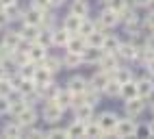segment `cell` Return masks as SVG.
Here are the masks:
<instances>
[{
    "label": "cell",
    "mask_w": 154,
    "mask_h": 139,
    "mask_svg": "<svg viewBox=\"0 0 154 139\" xmlns=\"http://www.w3.org/2000/svg\"><path fill=\"white\" fill-rule=\"evenodd\" d=\"M115 137H135L137 135V126L132 120H117L115 128H113Z\"/></svg>",
    "instance_id": "obj_1"
},
{
    "label": "cell",
    "mask_w": 154,
    "mask_h": 139,
    "mask_svg": "<svg viewBox=\"0 0 154 139\" xmlns=\"http://www.w3.org/2000/svg\"><path fill=\"white\" fill-rule=\"evenodd\" d=\"M61 117H63V109H61L57 102L48 100V104L44 107V120H46L48 124H57Z\"/></svg>",
    "instance_id": "obj_2"
},
{
    "label": "cell",
    "mask_w": 154,
    "mask_h": 139,
    "mask_svg": "<svg viewBox=\"0 0 154 139\" xmlns=\"http://www.w3.org/2000/svg\"><path fill=\"white\" fill-rule=\"evenodd\" d=\"M98 65L102 67V72H106V74H113V72H115V70L119 67L115 52H102L100 61H98Z\"/></svg>",
    "instance_id": "obj_3"
},
{
    "label": "cell",
    "mask_w": 154,
    "mask_h": 139,
    "mask_svg": "<svg viewBox=\"0 0 154 139\" xmlns=\"http://www.w3.org/2000/svg\"><path fill=\"white\" fill-rule=\"evenodd\" d=\"M15 122H17L20 126H22V128H26V126H33V124L37 122V111H35V109L28 104L22 113H17V115H15Z\"/></svg>",
    "instance_id": "obj_4"
},
{
    "label": "cell",
    "mask_w": 154,
    "mask_h": 139,
    "mask_svg": "<svg viewBox=\"0 0 154 139\" xmlns=\"http://www.w3.org/2000/svg\"><path fill=\"white\" fill-rule=\"evenodd\" d=\"M65 48H67L69 52H78V54H83V52H85V48H87V39H85L83 35L74 33V35H69Z\"/></svg>",
    "instance_id": "obj_5"
},
{
    "label": "cell",
    "mask_w": 154,
    "mask_h": 139,
    "mask_svg": "<svg viewBox=\"0 0 154 139\" xmlns=\"http://www.w3.org/2000/svg\"><path fill=\"white\" fill-rule=\"evenodd\" d=\"M143 109H146V102H143V98H139V96L126 100V113H128V117H137V115H141Z\"/></svg>",
    "instance_id": "obj_6"
},
{
    "label": "cell",
    "mask_w": 154,
    "mask_h": 139,
    "mask_svg": "<svg viewBox=\"0 0 154 139\" xmlns=\"http://www.w3.org/2000/svg\"><path fill=\"white\" fill-rule=\"evenodd\" d=\"M33 81L37 87H42V85H48V83H52V72H50L48 67H44L42 63H39L35 67V74H33Z\"/></svg>",
    "instance_id": "obj_7"
},
{
    "label": "cell",
    "mask_w": 154,
    "mask_h": 139,
    "mask_svg": "<svg viewBox=\"0 0 154 139\" xmlns=\"http://www.w3.org/2000/svg\"><path fill=\"white\" fill-rule=\"evenodd\" d=\"M28 59H30V61H33V63H42L44 61V59H46V46H42V44H37V42H33V44H30L28 46Z\"/></svg>",
    "instance_id": "obj_8"
},
{
    "label": "cell",
    "mask_w": 154,
    "mask_h": 139,
    "mask_svg": "<svg viewBox=\"0 0 154 139\" xmlns=\"http://www.w3.org/2000/svg\"><path fill=\"white\" fill-rule=\"evenodd\" d=\"M98 124H100V128H102L106 135H111L113 128H115V124H117V115L111 113V111H109V113H102L100 120H98Z\"/></svg>",
    "instance_id": "obj_9"
},
{
    "label": "cell",
    "mask_w": 154,
    "mask_h": 139,
    "mask_svg": "<svg viewBox=\"0 0 154 139\" xmlns=\"http://www.w3.org/2000/svg\"><path fill=\"white\" fill-rule=\"evenodd\" d=\"M22 20L24 24H33V26H42V20H44V11H39V9H28L26 13H22Z\"/></svg>",
    "instance_id": "obj_10"
},
{
    "label": "cell",
    "mask_w": 154,
    "mask_h": 139,
    "mask_svg": "<svg viewBox=\"0 0 154 139\" xmlns=\"http://www.w3.org/2000/svg\"><path fill=\"white\" fill-rule=\"evenodd\" d=\"M152 94H154V83L150 81V78H141V81L137 83V96L146 100V98H150Z\"/></svg>",
    "instance_id": "obj_11"
},
{
    "label": "cell",
    "mask_w": 154,
    "mask_h": 139,
    "mask_svg": "<svg viewBox=\"0 0 154 139\" xmlns=\"http://www.w3.org/2000/svg\"><path fill=\"white\" fill-rule=\"evenodd\" d=\"M72 96L74 94H72L69 89H59L57 96L52 98V102H57L61 109H67V107H72Z\"/></svg>",
    "instance_id": "obj_12"
},
{
    "label": "cell",
    "mask_w": 154,
    "mask_h": 139,
    "mask_svg": "<svg viewBox=\"0 0 154 139\" xmlns=\"http://www.w3.org/2000/svg\"><path fill=\"white\" fill-rule=\"evenodd\" d=\"M119 22V15L113 11V9H104V11L100 13V24L104 26V28H109V26H115Z\"/></svg>",
    "instance_id": "obj_13"
},
{
    "label": "cell",
    "mask_w": 154,
    "mask_h": 139,
    "mask_svg": "<svg viewBox=\"0 0 154 139\" xmlns=\"http://www.w3.org/2000/svg\"><path fill=\"white\" fill-rule=\"evenodd\" d=\"M80 22H83V17H80V15H74V13H69V15L65 17V22H63V28H65V31H69L72 35H74V33H78V28H80Z\"/></svg>",
    "instance_id": "obj_14"
},
{
    "label": "cell",
    "mask_w": 154,
    "mask_h": 139,
    "mask_svg": "<svg viewBox=\"0 0 154 139\" xmlns=\"http://www.w3.org/2000/svg\"><path fill=\"white\" fill-rule=\"evenodd\" d=\"M102 57V48H96V46H87L85 52H83V61L87 63H98Z\"/></svg>",
    "instance_id": "obj_15"
},
{
    "label": "cell",
    "mask_w": 154,
    "mask_h": 139,
    "mask_svg": "<svg viewBox=\"0 0 154 139\" xmlns=\"http://www.w3.org/2000/svg\"><path fill=\"white\" fill-rule=\"evenodd\" d=\"M37 33H39V26H33V24H24V28L20 31V37L24 39V42L33 44L37 39Z\"/></svg>",
    "instance_id": "obj_16"
},
{
    "label": "cell",
    "mask_w": 154,
    "mask_h": 139,
    "mask_svg": "<svg viewBox=\"0 0 154 139\" xmlns=\"http://www.w3.org/2000/svg\"><path fill=\"white\" fill-rule=\"evenodd\" d=\"M85 87H87V81L83 76H74V78H69V83H67V89L72 94H83Z\"/></svg>",
    "instance_id": "obj_17"
},
{
    "label": "cell",
    "mask_w": 154,
    "mask_h": 139,
    "mask_svg": "<svg viewBox=\"0 0 154 139\" xmlns=\"http://www.w3.org/2000/svg\"><path fill=\"white\" fill-rule=\"evenodd\" d=\"M74 109H76V120H80V122L91 120V113H94V107H91V104L83 102V104H78V107H74Z\"/></svg>",
    "instance_id": "obj_18"
},
{
    "label": "cell",
    "mask_w": 154,
    "mask_h": 139,
    "mask_svg": "<svg viewBox=\"0 0 154 139\" xmlns=\"http://www.w3.org/2000/svg\"><path fill=\"white\" fill-rule=\"evenodd\" d=\"M20 42H22V37H20V31H9L2 39V44L7 48H11V50H15V48L20 46Z\"/></svg>",
    "instance_id": "obj_19"
},
{
    "label": "cell",
    "mask_w": 154,
    "mask_h": 139,
    "mask_svg": "<svg viewBox=\"0 0 154 139\" xmlns=\"http://www.w3.org/2000/svg\"><path fill=\"white\" fill-rule=\"evenodd\" d=\"M69 13L85 17V15L89 13V5L85 2V0H74V2H72V7H69Z\"/></svg>",
    "instance_id": "obj_20"
},
{
    "label": "cell",
    "mask_w": 154,
    "mask_h": 139,
    "mask_svg": "<svg viewBox=\"0 0 154 139\" xmlns=\"http://www.w3.org/2000/svg\"><path fill=\"white\" fill-rule=\"evenodd\" d=\"M119 96L124 98V100H130V98H135V96H137V83H132V81L124 83V85H122V89H119Z\"/></svg>",
    "instance_id": "obj_21"
},
{
    "label": "cell",
    "mask_w": 154,
    "mask_h": 139,
    "mask_svg": "<svg viewBox=\"0 0 154 139\" xmlns=\"http://www.w3.org/2000/svg\"><path fill=\"white\" fill-rule=\"evenodd\" d=\"M109 83V74L106 72H102V70H100V72L94 76V78H91V87H94V89H98V91H102V89H104V85Z\"/></svg>",
    "instance_id": "obj_22"
},
{
    "label": "cell",
    "mask_w": 154,
    "mask_h": 139,
    "mask_svg": "<svg viewBox=\"0 0 154 139\" xmlns=\"http://www.w3.org/2000/svg\"><path fill=\"white\" fill-rule=\"evenodd\" d=\"M119 48V39L113 37V35H104V42H102V52H117Z\"/></svg>",
    "instance_id": "obj_23"
},
{
    "label": "cell",
    "mask_w": 154,
    "mask_h": 139,
    "mask_svg": "<svg viewBox=\"0 0 154 139\" xmlns=\"http://www.w3.org/2000/svg\"><path fill=\"white\" fill-rule=\"evenodd\" d=\"M69 31H65V28H59V31H52V44L54 46H65L67 39H69Z\"/></svg>",
    "instance_id": "obj_24"
},
{
    "label": "cell",
    "mask_w": 154,
    "mask_h": 139,
    "mask_svg": "<svg viewBox=\"0 0 154 139\" xmlns=\"http://www.w3.org/2000/svg\"><path fill=\"white\" fill-rule=\"evenodd\" d=\"M117 52H119V57H124V59H135L137 57V46L135 44H119Z\"/></svg>",
    "instance_id": "obj_25"
},
{
    "label": "cell",
    "mask_w": 154,
    "mask_h": 139,
    "mask_svg": "<svg viewBox=\"0 0 154 139\" xmlns=\"http://www.w3.org/2000/svg\"><path fill=\"white\" fill-rule=\"evenodd\" d=\"M80 63H83V54L69 52V50H67V54H65V59H63V65H65V67H78Z\"/></svg>",
    "instance_id": "obj_26"
},
{
    "label": "cell",
    "mask_w": 154,
    "mask_h": 139,
    "mask_svg": "<svg viewBox=\"0 0 154 139\" xmlns=\"http://www.w3.org/2000/svg\"><path fill=\"white\" fill-rule=\"evenodd\" d=\"M104 131L100 128L98 122H85V137H102Z\"/></svg>",
    "instance_id": "obj_27"
},
{
    "label": "cell",
    "mask_w": 154,
    "mask_h": 139,
    "mask_svg": "<svg viewBox=\"0 0 154 139\" xmlns=\"http://www.w3.org/2000/svg\"><path fill=\"white\" fill-rule=\"evenodd\" d=\"M65 131H67V137H85V122L76 120L69 128H65Z\"/></svg>",
    "instance_id": "obj_28"
},
{
    "label": "cell",
    "mask_w": 154,
    "mask_h": 139,
    "mask_svg": "<svg viewBox=\"0 0 154 139\" xmlns=\"http://www.w3.org/2000/svg\"><path fill=\"white\" fill-rule=\"evenodd\" d=\"M42 65H44V67H48L50 72L54 74V72H59V70H61L63 61H61V59H57V57H48V54H46V59L42 61Z\"/></svg>",
    "instance_id": "obj_29"
},
{
    "label": "cell",
    "mask_w": 154,
    "mask_h": 139,
    "mask_svg": "<svg viewBox=\"0 0 154 139\" xmlns=\"http://www.w3.org/2000/svg\"><path fill=\"white\" fill-rule=\"evenodd\" d=\"M35 67H37V63H33V61H26V63H22L17 67V74L22 76V78H33V74H35Z\"/></svg>",
    "instance_id": "obj_30"
},
{
    "label": "cell",
    "mask_w": 154,
    "mask_h": 139,
    "mask_svg": "<svg viewBox=\"0 0 154 139\" xmlns=\"http://www.w3.org/2000/svg\"><path fill=\"white\" fill-rule=\"evenodd\" d=\"M39 28H42V26H39ZM35 42L48 48L50 44H52V31H50V28H42V31L37 33V39H35Z\"/></svg>",
    "instance_id": "obj_31"
},
{
    "label": "cell",
    "mask_w": 154,
    "mask_h": 139,
    "mask_svg": "<svg viewBox=\"0 0 154 139\" xmlns=\"http://www.w3.org/2000/svg\"><path fill=\"white\" fill-rule=\"evenodd\" d=\"M87 46H96V48H102V42H104V33H98V31H91L87 37Z\"/></svg>",
    "instance_id": "obj_32"
},
{
    "label": "cell",
    "mask_w": 154,
    "mask_h": 139,
    "mask_svg": "<svg viewBox=\"0 0 154 139\" xmlns=\"http://www.w3.org/2000/svg\"><path fill=\"white\" fill-rule=\"evenodd\" d=\"M2 11L7 13V17H9V22L11 20H20L22 17V11H20V7H17V2H13V5H9V7H0Z\"/></svg>",
    "instance_id": "obj_33"
},
{
    "label": "cell",
    "mask_w": 154,
    "mask_h": 139,
    "mask_svg": "<svg viewBox=\"0 0 154 139\" xmlns=\"http://www.w3.org/2000/svg\"><path fill=\"white\" fill-rule=\"evenodd\" d=\"M2 135H5V137H22V126H20L17 122L7 124V126L2 128Z\"/></svg>",
    "instance_id": "obj_34"
},
{
    "label": "cell",
    "mask_w": 154,
    "mask_h": 139,
    "mask_svg": "<svg viewBox=\"0 0 154 139\" xmlns=\"http://www.w3.org/2000/svg\"><path fill=\"white\" fill-rule=\"evenodd\" d=\"M113 78H115L117 83H122V85H124V83L132 81V72H130V70H122V67H117L115 72H113Z\"/></svg>",
    "instance_id": "obj_35"
},
{
    "label": "cell",
    "mask_w": 154,
    "mask_h": 139,
    "mask_svg": "<svg viewBox=\"0 0 154 139\" xmlns=\"http://www.w3.org/2000/svg\"><path fill=\"white\" fill-rule=\"evenodd\" d=\"M119 89H122V83H117L115 78H109V83L104 85L102 91H106V96H119Z\"/></svg>",
    "instance_id": "obj_36"
},
{
    "label": "cell",
    "mask_w": 154,
    "mask_h": 139,
    "mask_svg": "<svg viewBox=\"0 0 154 139\" xmlns=\"http://www.w3.org/2000/svg\"><path fill=\"white\" fill-rule=\"evenodd\" d=\"M15 91L13 89V85H11V81H9V76H5V78H0V96H11Z\"/></svg>",
    "instance_id": "obj_37"
},
{
    "label": "cell",
    "mask_w": 154,
    "mask_h": 139,
    "mask_svg": "<svg viewBox=\"0 0 154 139\" xmlns=\"http://www.w3.org/2000/svg\"><path fill=\"white\" fill-rule=\"evenodd\" d=\"M91 31H96V24L91 22V20H85V17H83V22H80V28H78V35L87 37Z\"/></svg>",
    "instance_id": "obj_38"
},
{
    "label": "cell",
    "mask_w": 154,
    "mask_h": 139,
    "mask_svg": "<svg viewBox=\"0 0 154 139\" xmlns=\"http://www.w3.org/2000/svg\"><path fill=\"white\" fill-rule=\"evenodd\" d=\"M126 7H128L126 0H109V9H113L117 15H122V11H124Z\"/></svg>",
    "instance_id": "obj_39"
},
{
    "label": "cell",
    "mask_w": 154,
    "mask_h": 139,
    "mask_svg": "<svg viewBox=\"0 0 154 139\" xmlns=\"http://www.w3.org/2000/svg\"><path fill=\"white\" fill-rule=\"evenodd\" d=\"M33 7L39 9V11H48L52 5H50V0H33Z\"/></svg>",
    "instance_id": "obj_40"
},
{
    "label": "cell",
    "mask_w": 154,
    "mask_h": 139,
    "mask_svg": "<svg viewBox=\"0 0 154 139\" xmlns=\"http://www.w3.org/2000/svg\"><path fill=\"white\" fill-rule=\"evenodd\" d=\"M9 104H11V100H9L7 96H0V115L9 113Z\"/></svg>",
    "instance_id": "obj_41"
},
{
    "label": "cell",
    "mask_w": 154,
    "mask_h": 139,
    "mask_svg": "<svg viewBox=\"0 0 154 139\" xmlns=\"http://www.w3.org/2000/svg\"><path fill=\"white\" fill-rule=\"evenodd\" d=\"M46 137H67V131H63V128H52V131H46Z\"/></svg>",
    "instance_id": "obj_42"
},
{
    "label": "cell",
    "mask_w": 154,
    "mask_h": 139,
    "mask_svg": "<svg viewBox=\"0 0 154 139\" xmlns=\"http://www.w3.org/2000/svg\"><path fill=\"white\" fill-rule=\"evenodd\" d=\"M11 54H13V50H11V48H7L5 44H0V61H5V59H9Z\"/></svg>",
    "instance_id": "obj_43"
},
{
    "label": "cell",
    "mask_w": 154,
    "mask_h": 139,
    "mask_svg": "<svg viewBox=\"0 0 154 139\" xmlns=\"http://www.w3.org/2000/svg\"><path fill=\"white\" fill-rule=\"evenodd\" d=\"M9 24V17H7V13L2 11V9H0V28H5Z\"/></svg>",
    "instance_id": "obj_44"
},
{
    "label": "cell",
    "mask_w": 154,
    "mask_h": 139,
    "mask_svg": "<svg viewBox=\"0 0 154 139\" xmlns=\"http://www.w3.org/2000/svg\"><path fill=\"white\" fill-rule=\"evenodd\" d=\"M132 2H135L137 7H150V5L154 2V0H132Z\"/></svg>",
    "instance_id": "obj_45"
},
{
    "label": "cell",
    "mask_w": 154,
    "mask_h": 139,
    "mask_svg": "<svg viewBox=\"0 0 154 139\" xmlns=\"http://www.w3.org/2000/svg\"><path fill=\"white\" fill-rule=\"evenodd\" d=\"M146 26L154 31V13H150V15H148V20H146Z\"/></svg>",
    "instance_id": "obj_46"
},
{
    "label": "cell",
    "mask_w": 154,
    "mask_h": 139,
    "mask_svg": "<svg viewBox=\"0 0 154 139\" xmlns=\"http://www.w3.org/2000/svg\"><path fill=\"white\" fill-rule=\"evenodd\" d=\"M148 72H150V74L154 76V57H152L150 61H148Z\"/></svg>",
    "instance_id": "obj_47"
},
{
    "label": "cell",
    "mask_w": 154,
    "mask_h": 139,
    "mask_svg": "<svg viewBox=\"0 0 154 139\" xmlns=\"http://www.w3.org/2000/svg\"><path fill=\"white\" fill-rule=\"evenodd\" d=\"M146 48H150V50H154V35L148 39V44H146Z\"/></svg>",
    "instance_id": "obj_48"
},
{
    "label": "cell",
    "mask_w": 154,
    "mask_h": 139,
    "mask_svg": "<svg viewBox=\"0 0 154 139\" xmlns=\"http://www.w3.org/2000/svg\"><path fill=\"white\" fill-rule=\"evenodd\" d=\"M15 0H0V7H9V5H13Z\"/></svg>",
    "instance_id": "obj_49"
},
{
    "label": "cell",
    "mask_w": 154,
    "mask_h": 139,
    "mask_svg": "<svg viewBox=\"0 0 154 139\" xmlns=\"http://www.w3.org/2000/svg\"><path fill=\"white\" fill-rule=\"evenodd\" d=\"M63 2H65V0H50V5H52V7H61Z\"/></svg>",
    "instance_id": "obj_50"
},
{
    "label": "cell",
    "mask_w": 154,
    "mask_h": 139,
    "mask_svg": "<svg viewBox=\"0 0 154 139\" xmlns=\"http://www.w3.org/2000/svg\"><path fill=\"white\" fill-rule=\"evenodd\" d=\"M5 76H7V70H5L2 63H0V78H5Z\"/></svg>",
    "instance_id": "obj_51"
},
{
    "label": "cell",
    "mask_w": 154,
    "mask_h": 139,
    "mask_svg": "<svg viewBox=\"0 0 154 139\" xmlns=\"http://www.w3.org/2000/svg\"><path fill=\"white\" fill-rule=\"evenodd\" d=\"M148 131H150V135H152V137H154V120H152V122H150V124H148Z\"/></svg>",
    "instance_id": "obj_52"
},
{
    "label": "cell",
    "mask_w": 154,
    "mask_h": 139,
    "mask_svg": "<svg viewBox=\"0 0 154 139\" xmlns=\"http://www.w3.org/2000/svg\"><path fill=\"white\" fill-rule=\"evenodd\" d=\"M137 133H139V135H150L148 128H137Z\"/></svg>",
    "instance_id": "obj_53"
},
{
    "label": "cell",
    "mask_w": 154,
    "mask_h": 139,
    "mask_svg": "<svg viewBox=\"0 0 154 139\" xmlns=\"http://www.w3.org/2000/svg\"><path fill=\"white\" fill-rule=\"evenodd\" d=\"M152 111H154V102H152Z\"/></svg>",
    "instance_id": "obj_54"
},
{
    "label": "cell",
    "mask_w": 154,
    "mask_h": 139,
    "mask_svg": "<svg viewBox=\"0 0 154 139\" xmlns=\"http://www.w3.org/2000/svg\"><path fill=\"white\" fill-rule=\"evenodd\" d=\"M104 2H106V0H104Z\"/></svg>",
    "instance_id": "obj_55"
}]
</instances>
